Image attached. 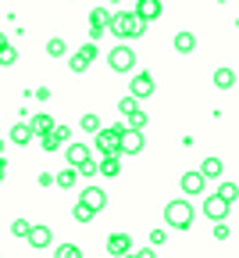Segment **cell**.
<instances>
[{
	"mask_svg": "<svg viewBox=\"0 0 239 258\" xmlns=\"http://www.w3.org/2000/svg\"><path fill=\"white\" fill-rule=\"evenodd\" d=\"M107 32H114L122 43L125 40H140L143 32H147V22L136 15V11H118V15H111V29Z\"/></svg>",
	"mask_w": 239,
	"mask_h": 258,
	"instance_id": "6da1fadb",
	"label": "cell"
},
{
	"mask_svg": "<svg viewBox=\"0 0 239 258\" xmlns=\"http://www.w3.org/2000/svg\"><path fill=\"white\" fill-rule=\"evenodd\" d=\"M125 122H118V125H111V129H100V133L93 137V144H96V151H100V158H122V133H125Z\"/></svg>",
	"mask_w": 239,
	"mask_h": 258,
	"instance_id": "7a4b0ae2",
	"label": "cell"
},
{
	"mask_svg": "<svg viewBox=\"0 0 239 258\" xmlns=\"http://www.w3.org/2000/svg\"><path fill=\"white\" fill-rule=\"evenodd\" d=\"M164 222L168 226H175V230H189V222H193V205L182 198V201H168L164 205Z\"/></svg>",
	"mask_w": 239,
	"mask_h": 258,
	"instance_id": "3957f363",
	"label": "cell"
},
{
	"mask_svg": "<svg viewBox=\"0 0 239 258\" xmlns=\"http://www.w3.org/2000/svg\"><path fill=\"white\" fill-rule=\"evenodd\" d=\"M107 64H111L114 72H132V69H136V50H132L129 43H118V47L107 54Z\"/></svg>",
	"mask_w": 239,
	"mask_h": 258,
	"instance_id": "277c9868",
	"label": "cell"
},
{
	"mask_svg": "<svg viewBox=\"0 0 239 258\" xmlns=\"http://www.w3.org/2000/svg\"><path fill=\"white\" fill-rule=\"evenodd\" d=\"M89 25H93V29H89V36L100 40V36H104V32L111 29V11H107V8H93V11H89Z\"/></svg>",
	"mask_w": 239,
	"mask_h": 258,
	"instance_id": "5b68a950",
	"label": "cell"
},
{
	"mask_svg": "<svg viewBox=\"0 0 239 258\" xmlns=\"http://www.w3.org/2000/svg\"><path fill=\"white\" fill-rule=\"evenodd\" d=\"M93 57H96V43L89 40V43H82V47L72 54V61H68V64H72V72H86Z\"/></svg>",
	"mask_w": 239,
	"mask_h": 258,
	"instance_id": "8992f818",
	"label": "cell"
},
{
	"mask_svg": "<svg viewBox=\"0 0 239 258\" xmlns=\"http://www.w3.org/2000/svg\"><path fill=\"white\" fill-rule=\"evenodd\" d=\"M203 215H207L211 222H225V215H228V201L218 198V194H211V198L203 201Z\"/></svg>",
	"mask_w": 239,
	"mask_h": 258,
	"instance_id": "52a82bcc",
	"label": "cell"
},
{
	"mask_svg": "<svg viewBox=\"0 0 239 258\" xmlns=\"http://www.w3.org/2000/svg\"><path fill=\"white\" fill-rule=\"evenodd\" d=\"M64 161H68L72 169H82L86 161H89V147H86V144H68V147H64Z\"/></svg>",
	"mask_w": 239,
	"mask_h": 258,
	"instance_id": "ba28073f",
	"label": "cell"
},
{
	"mask_svg": "<svg viewBox=\"0 0 239 258\" xmlns=\"http://www.w3.org/2000/svg\"><path fill=\"white\" fill-rule=\"evenodd\" d=\"M129 93L136 97V101H143V97H150V93H154V76H150V72H140V76L132 79Z\"/></svg>",
	"mask_w": 239,
	"mask_h": 258,
	"instance_id": "9c48e42d",
	"label": "cell"
},
{
	"mask_svg": "<svg viewBox=\"0 0 239 258\" xmlns=\"http://www.w3.org/2000/svg\"><path fill=\"white\" fill-rule=\"evenodd\" d=\"M143 133H140V129H125V133H122V154H140L143 151Z\"/></svg>",
	"mask_w": 239,
	"mask_h": 258,
	"instance_id": "30bf717a",
	"label": "cell"
},
{
	"mask_svg": "<svg viewBox=\"0 0 239 258\" xmlns=\"http://www.w3.org/2000/svg\"><path fill=\"white\" fill-rule=\"evenodd\" d=\"M25 240H29L32 247H36V251H43V247H50V240H54V230H50V226H32Z\"/></svg>",
	"mask_w": 239,
	"mask_h": 258,
	"instance_id": "8fae6325",
	"label": "cell"
},
{
	"mask_svg": "<svg viewBox=\"0 0 239 258\" xmlns=\"http://www.w3.org/2000/svg\"><path fill=\"white\" fill-rule=\"evenodd\" d=\"M203 183H207V179H203L200 172H186V176L179 179V186H182L186 198H196V194H203Z\"/></svg>",
	"mask_w": 239,
	"mask_h": 258,
	"instance_id": "7c38bea8",
	"label": "cell"
},
{
	"mask_svg": "<svg viewBox=\"0 0 239 258\" xmlns=\"http://www.w3.org/2000/svg\"><path fill=\"white\" fill-rule=\"evenodd\" d=\"M107 251H111L114 258L132 254V240H129V233H111V237H107Z\"/></svg>",
	"mask_w": 239,
	"mask_h": 258,
	"instance_id": "4fadbf2b",
	"label": "cell"
},
{
	"mask_svg": "<svg viewBox=\"0 0 239 258\" xmlns=\"http://www.w3.org/2000/svg\"><path fill=\"white\" fill-rule=\"evenodd\" d=\"M161 0H140V4H136V15H140L143 22H154V18H161Z\"/></svg>",
	"mask_w": 239,
	"mask_h": 258,
	"instance_id": "5bb4252c",
	"label": "cell"
},
{
	"mask_svg": "<svg viewBox=\"0 0 239 258\" xmlns=\"http://www.w3.org/2000/svg\"><path fill=\"white\" fill-rule=\"evenodd\" d=\"M82 205H89L93 212H100V208L107 205V194L96 190V186H86V190H82Z\"/></svg>",
	"mask_w": 239,
	"mask_h": 258,
	"instance_id": "9a60e30c",
	"label": "cell"
},
{
	"mask_svg": "<svg viewBox=\"0 0 239 258\" xmlns=\"http://www.w3.org/2000/svg\"><path fill=\"white\" fill-rule=\"evenodd\" d=\"M221 158H203V165H200V176L203 179H221Z\"/></svg>",
	"mask_w": 239,
	"mask_h": 258,
	"instance_id": "2e32d148",
	"label": "cell"
},
{
	"mask_svg": "<svg viewBox=\"0 0 239 258\" xmlns=\"http://www.w3.org/2000/svg\"><path fill=\"white\" fill-rule=\"evenodd\" d=\"M175 50H179V54H193V50H196V36H193L189 29H182L179 36H175Z\"/></svg>",
	"mask_w": 239,
	"mask_h": 258,
	"instance_id": "e0dca14e",
	"label": "cell"
},
{
	"mask_svg": "<svg viewBox=\"0 0 239 258\" xmlns=\"http://www.w3.org/2000/svg\"><path fill=\"white\" fill-rule=\"evenodd\" d=\"M32 140V125L29 122H15L11 125V144H29Z\"/></svg>",
	"mask_w": 239,
	"mask_h": 258,
	"instance_id": "ac0fdd59",
	"label": "cell"
},
{
	"mask_svg": "<svg viewBox=\"0 0 239 258\" xmlns=\"http://www.w3.org/2000/svg\"><path fill=\"white\" fill-rule=\"evenodd\" d=\"M32 133H40V137H47V133H54V118L50 115H32Z\"/></svg>",
	"mask_w": 239,
	"mask_h": 258,
	"instance_id": "d6986e66",
	"label": "cell"
},
{
	"mask_svg": "<svg viewBox=\"0 0 239 258\" xmlns=\"http://www.w3.org/2000/svg\"><path fill=\"white\" fill-rule=\"evenodd\" d=\"M214 86L218 90H232L235 86V72L232 69H214Z\"/></svg>",
	"mask_w": 239,
	"mask_h": 258,
	"instance_id": "ffe728a7",
	"label": "cell"
},
{
	"mask_svg": "<svg viewBox=\"0 0 239 258\" xmlns=\"http://www.w3.org/2000/svg\"><path fill=\"white\" fill-rule=\"evenodd\" d=\"M75 179H79V169H72V165H68L64 172H57V179H54V183H57L61 190H72V186H75Z\"/></svg>",
	"mask_w": 239,
	"mask_h": 258,
	"instance_id": "44dd1931",
	"label": "cell"
},
{
	"mask_svg": "<svg viewBox=\"0 0 239 258\" xmlns=\"http://www.w3.org/2000/svg\"><path fill=\"white\" fill-rule=\"evenodd\" d=\"M122 172V158H100V176H118Z\"/></svg>",
	"mask_w": 239,
	"mask_h": 258,
	"instance_id": "7402d4cb",
	"label": "cell"
},
{
	"mask_svg": "<svg viewBox=\"0 0 239 258\" xmlns=\"http://www.w3.org/2000/svg\"><path fill=\"white\" fill-rule=\"evenodd\" d=\"M93 215H96V212H93L89 205H82V201H75V205H72V219H75V222H89Z\"/></svg>",
	"mask_w": 239,
	"mask_h": 258,
	"instance_id": "603a6c76",
	"label": "cell"
},
{
	"mask_svg": "<svg viewBox=\"0 0 239 258\" xmlns=\"http://www.w3.org/2000/svg\"><path fill=\"white\" fill-rule=\"evenodd\" d=\"M118 111L129 118V115H136V111H140V101H136V97L129 93V97H122V101H118Z\"/></svg>",
	"mask_w": 239,
	"mask_h": 258,
	"instance_id": "cb8c5ba5",
	"label": "cell"
},
{
	"mask_svg": "<svg viewBox=\"0 0 239 258\" xmlns=\"http://www.w3.org/2000/svg\"><path fill=\"white\" fill-rule=\"evenodd\" d=\"M57 258H82V247L79 244H61L57 247Z\"/></svg>",
	"mask_w": 239,
	"mask_h": 258,
	"instance_id": "d4e9b609",
	"label": "cell"
},
{
	"mask_svg": "<svg viewBox=\"0 0 239 258\" xmlns=\"http://www.w3.org/2000/svg\"><path fill=\"white\" fill-rule=\"evenodd\" d=\"M47 54H50V57H64V54H68V47H64V40H57V36H54V40L47 43Z\"/></svg>",
	"mask_w": 239,
	"mask_h": 258,
	"instance_id": "484cf974",
	"label": "cell"
},
{
	"mask_svg": "<svg viewBox=\"0 0 239 258\" xmlns=\"http://www.w3.org/2000/svg\"><path fill=\"white\" fill-rule=\"evenodd\" d=\"M29 230H32L29 219H15V222H11V233H15V237H29Z\"/></svg>",
	"mask_w": 239,
	"mask_h": 258,
	"instance_id": "4316f807",
	"label": "cell"
},
{
	"mask_svg": "<svg viewBox=\"0 0 239 258\" xmlns=\"http://www.w3.org/2000/svg\"><path fill=\"white\" fill-rule=\"evenodd\" d=\"M79 125L86 129V133H93V137L100 133V118H96V115H82V122H79Z\"/></svg>",
	"mask_w": 239,
	"mask_h": 258,
	"instance_id": "83f0119b",
	"label": "cell"
},
{
	"mask_svg": "<svg viewBox=\"0 0 239 258\" xmlns=\"http://www.w3.org/2000/svg\"><path fill=\"white\" fill-rule=\"evenodd\" d=\"M218 198H225V201H235V198H239V186H235V183H221Z\"/></svg>",
	"mask_w": 239,
	"mask_h": 258,
	"instance_id": "f1b7e54d",
	"label": "cell"
},
{
	"mask_svg": "<svg viewBox=\"0 0 239 258\" xmlns=\"http://www.w3.org/2000/svg\"><path fill=\"white\" fill-rule=\"evenodd\" d=\"M143 125H147V111H136V115H129V129H140V133H143Z\"/></svg>",
	"mask_w": 239,
	"mask_h": 258,
	"instance_id": "f546056e",
	"label": "cell"
},
{
	"mask_svg": "<svg viewBox=\"0 0 239 258\" xmlns=\"http://www.w3.org/2000/svg\"><path fill=\"white\" fill-rule=\"evenodd\" d=\"M15 61H18V50H15V47L8 43L4 50H0V64H15Z\"/></svg>",
	"mask_w": 239,
	"mask_h": 258,
	"instance_id": "4dcf8cb0",
	"label": "cell"
},
{
	"mask_svg": "<svg viewBox=\"0 0 239 258\" xmlns=\"http://www.w3.org/2000/svg\"><path fill=\"white\" fill-rule=\"evenodd\" d=\"M40 147H43V151H57V147H61V140H57L54 133H47V137H40Z\"/></svg>",
	"mask_w": 239,
	"mask_h": 258,
	"instance_id": "1f68e13d",
	"label": "cell"
},
{
	"mask_svg": "<svg viewBox=\"0 0 239 258\" xmlns=\"http://www.w3.org/2000/svg\"><path fill=\"white\" fill-rule=\"evenodd\" d=\"M96 172H100V161H96V158H89L86 165L79 169V176H96Z\"/></svg>",
	"mask_w": 239,
	"mask_h": 258,
	"instance_id": "d6a6232c",
	"label": "cell"
},
{
	"mask_svg": "<svg viewBox=\"0 0 239 258\" xmlns=\"http://www.w3.org/2000/svg\"><path fill=\"white\" fill-rule=\"evenodd\" d=\"M54 137L64 144V140H72V129H68V125H54Z\"/></svg>",
	"mask_w": 239,
	"mask_h": 258,
	"instance_id": "836d02e7",
	"label": "cell"
},
{
	"mask_svg": "<svg viewBox=\"0 0 239 258\" xmlns=\"http://www.w3.org/2000/svg\"><path fill=\"white\" fill-rule=\"evenodd\" d=\"M214 237H218V240H228V226H225V222H214Z\"/></svg>",
	"mask_w": 239,
	"mask_h": 258,
	"instance_id": "e575fe53",
	"label": "cell"
},
{
	"mask_svg": "<svg viewBox=\"0 0 239 258\" xmlns=\"http://www.w3.org/2000/svg\"><path fill=\"white\" fill-rule=\"evenodd\" d=\"M54 179H57V176H50V172H40V179H36V183H40V186H50Z\"/></svg>",
	"mask_w": 239,
	"mask_h": 258,
	"instance_id": "d590c367",
	"label": "cell"
},
{
	"mask_svg": "<svg viewBox=\"0 0 239 258\" xmlns=\"http://www.w3.org/2000/svg\"><path fill=\"white\" fill-rule=\"evenodd\" d=\"M150 244H154V247L164 244V230H154V233H150Z\"/></svg>",
	"mask_w": 239,
	"mask_h": 258,
	"instance_id": "8d00e7d4",
	"label": "cell"
},
{
	"mask_svg": "<svg viewBox=\"0 0 239 258\" xmlns=\"http://www.w3.org/2000/svg\"><path fill=\"white\" fill-rule=\"evenodd\" d=\"M136 258H154V251L147 247V251H140V254H136Z\"/></svg>",
	"mask_w": 239,
	"mask_h": 258,
	"instance_id": "74e56055",
	"label": "cell"
},
{
	"mask_svg": "<svg viewBox=\"0 0 239 258\" xmlns=\"http://www.w3.org/2000/svg\"><path fill=\"white\" fill-rule=\"evenodd\" d=\"M8 47V36H4V32H0V50H4Z\"/></svg>",
	"mask_w": 239,
	"mask_h": 258,
	"instance_id": "f35d334b",
	"label": "cell"
},
{
	"mask_svg": "<svg viewBox=\"0 0 239 258\" xmlns=\"http://www.w3.org/2000/svg\"><path fill=\"white\" fill-rule=\"evenodd\" d=\"M4 172H8V169H4V161H0V183H4Z\"/></svg>",
	"mask_w": 239,
	"mask_h": 258,
	"instance_id": "ab89813d",
	"label": "cell"
},
{
	"mask_svg": "<svg viewBox=\"0 0 239 258\" xmlns=\"http://www.w3.org/2000/svg\"><path fill=\"white\" fill-rule=\"evenodd\" d=\"M0 154H4V140H0Z\"/></svg>",
	"mask_w": 239,
	"mask_h": 258,
	"instance_id": "60d3db41",
	"label": "cell"
},
{
	"mask_svg": "<svg viewBox=\"0 0 239 258\" xmlns=\"http://www.w3.org/2000/svg\"><path fill=\"white\" fill-rule=\"evenodd\" d=\"M122 258H136V254H122Z\"/></svg>",
	"mask_w": 239,
	"mask_h": 258,
	"instance_id": "b9f144b4",
	"label": "cell"
},
{
	"mask_svg": "<svg viewBox=\"0 0 239 258\" xmlns=\"http://www.w3.org/2000/svg\"><path fill=\"white\" fill-rule=\"evenodd\" d=\"M111 4H118V0H111Z\"/></svg>",
	"mask_w": 239,
	"mask_h": 258,
	"instance_id": "7bdbcfd3",
	"label": "cell"
}]
</instances>
